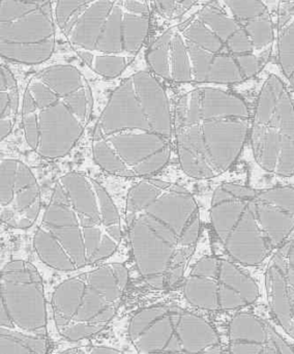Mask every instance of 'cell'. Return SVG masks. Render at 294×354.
Wrapping results in <instances>:
<instances>
[{
    "instance_id": "12",
    "label": "cell",
    "mask_w": 294,
    "mask_h": 354,
    "mask_svg": "<svg viewBox=\"0 0 294 354\" xmlns=\"http://www.w3.org/2000/svg\"><path fill=\"white\" fill-rule=\"evenodd\" d=\"M0 55L22 64L50 59L56 45L52 0H1Z\"/></svg>"
},
{
    "instance_id": "3",
    "label": "cell",
    "mask_w": 294,
    "mask_h": 354,
    "mask_svg": "<svg viewBox=\"0 0 294 354\" xmlns=\"http://www.w3.org/2000/svg\"><path fill=\"white\" fill-rule=\"evenodd\" d=\"M122 239V218L105 187L73 171L56 181L33 247L46 266L73 272L113 255Z\"/></svg>"
},
{
    "instance_id": "6",
    "label": "cell",
    "mask_w": 294,
    "mask_h": 354,
    "mask_svg": "<svg viewBox=\"0 0 294 354\" xmlns=\"http://www.w3.org/2000/svg\"><path fill=\"white\" fill-rule=\"evenodd\" d=\"M210 223L228 258L245 268L270 259L294 231V187L225 183L212 194Z\"/></svg>"
},
{
    "instance_id": "10",
    "label": "cell",
    "mask_w": 294,
    "mask_h": 354,
    "mask_svg": "<svg viewBox=\"0 0 294 354\" xmlns=\"http://www.w3.org/2000/svg\"><path fill=\"white\" fill-rule=\"evenodd\" d=\"M129 336L139 354H223L214 326L178 306L158 305L131 320Z\"/></svg>"
},
{
    "instance_id": "13",
    "label": "cell",
    "mask_w": 294,
    "mask_h": 354,
    "mask_svg": "<svg viewBox=\"0 0 294 354\" xmlns=\"http://www.w3.org/2000/svg\"><path fill=\"white\" fill-rule=\"evenodd\" d=\"M187 303L205 311H243L260 297L259 285L230 258L204 256L183 282Z\"/></svg>"
},
{
    "instance_id": "1",
    "label": "cell",
    "mask_w": 294,
    "mask_h": 354,
    "mask_svg": "<svg viewBox=\"0 0 294 354\" xmlns=\"http://www.w3.org/2000/svg\"><path fill=\"white\" fill-rule=\"evenodd\" d=\"M274 47V15L266 0H210L168 27L147 60L163 80L224 86L258 76Z\"/></svg>"
},
{
    "instance_id": "8",
    "label": "cell",
    "mask_w": 294,
    "mask_h": 354,
    "mask_svg": "<svg viewBox=\"0 0 294 354\" xmlns=\"http://www.w3.org/2000/svg\"><path fill=\"white\" fill-rule=\"evenodd\" d=\"M93 97L84 75L71 64H55L31 77L23 93L25 140L42 158L71 153L91 122Z\"/></svg>"
},
{
    "instance_id": "9",
    "label": "cell",
    "mask_w": 294,
    "mask_h": 354,
    "mask_svg": "<svg viewBox=\"0 0 294 354\" xmlns=\"http://www.w3.org/2000/svg\"><path fill=\"white\" fill-rule=\"evenodd\" d=\"M294 91L270 73L252 106L249 143L256 164L273 176H294Z\"/></svg>"
},
{
    "instance_id": "20",
    "label": "cell",
    "mask_w": 294,
    "mask_h": 354,
    "mask_svg": "<svg viewBox=\"0 0 294 354\" xmlns=\"http://www.w3.org/2000/svg\"><path fill=\"white\" fill-rule=\"evenodd\" d=\"M30 334L1 328L0 354H47L46 339Z\"/></svg>"
},
{
    "instance_id": "7",
    "label": "cell",
    "mask_w": 294,
    "mask_h": 354,
    "mask_svg": "<svg viewBox=\"0 0 294 354\" xmlns=\"http://www.w3.org/2000/svg\"><path fill=\"white\" fill-rule=\"evenodd\" d=\"M54 12L77 55L104 78L120 76L149 33L147 0H57Z\"/></svg>"
},
{
    "instance_id": "18",
    "label": "cell",
    "mask_w": 294,
    "mask_h": 354,
    "mask_svg": "<svg viewBox=\"0 0 294 354\" xmlns=\"http://www.w3.org/2000/svg\"><path fill=\"white\" fill-rule=\"evenodd\" d=\"M274 57L281 76L294 91V0H275Z\"/></svg>"
},
{
    "instance_id": "11",
    "label": "cell",
    "mask_w": 294,
    "mask_h": 354,
    "mask_svg": "<svg viewBox=\"0 0 294 354\" xmlns=\"http://www.w3.org/2000/svg\"><path fill=\"white\" fill-rule=\"evenodd\" d=\"M129 282L122 263H106L60 283L52 295L56 328L76 324L104 326L113 317Z\"/></svg>"
},
{
    "instance_id": "16",
    "label": "cell",
    "mask_w": 294,
    "mask_h": 354,
    "mask_svg": "<svg viewBox=\"0 0 294 354\" xmlns=\"http://www.w3.org/2000/svg\"><path fill=\"white\" fill-rule=\"evenodd\" d=\"M264 282L273 317L294 340V237L270 256Z\"/></svg>"
},
{
    "instance_id": "17",
    "label": "cell",
    "mask_w": 294,
    "mask_h": 354,
    "mask_svg": "<svg viewBox=\"0 0 294 354\" xmlns=\"http://www.w3.org/2000/svg\"><path fill=\"white\" fill-rule=\"evenodd\" d=\"M227 354H294V347L272 322L243 310L229 322Z\"/></svg>"
},
{
    "instance_id": "19",
    "label": "cell",
    "mask_w": 294,
    "mask_h": 354,
    "mask_svg": "<svg viewBox=\"0 0 294 354\" xmlns=\"http://www.w3.org/2000/svg\"><path fill=\"white\" fill-rule=\"evenodd\" d=\"M19 111V91L10 68L0 66V136L1 141L12 132Z\"/></svg>"
},
{
    "instance_id": "15",
    "label": "cell",
    "mask_w": 294,
    "mask_h": 354,
    "mask_svg": "<svg viewBox=\"0 0 294 354\" xmlns=\"http://www.w3.org/2000/svg\"><path fill=\"white\" fill-rule=\"evenodd\" d=\"M42 208L41 189L28 166L15 159L0 163V216L10 228H30Z\"/></svg>"
},
{
    "instance_id": "14",
    "label": "cell",
    "mask_w": 294,
    "mask_h": 354,
    "mask_svg": "<svg viewBox=\"0 0 294 354\" xmlns=\"http://www.w3.org/2000/svg\"><path fill=\"white\" fill-rule=\"evenodd\" d=\"M0 307L8 312L14 330L33 334L46 328L47 308L43 280L30 262L12 260L2 268Z\"/></svg>"
},
{
    "instance_id": "21",
    "label": "cell",
    "mask_w": 294,
    "mask_h": 354,
    "mask_svg": "<svg viewBox=\"0 0 294 354\" xmlns=\"http://www.w3.org/2000/svg\"><path fill=\"white\" fill-rule=\"evenodd\" d=\"M199 0H154L156 10L167 19H176L187 14Z\"/></svg>"
},
{
    "instance_id": "5",
    "label": "cell",
    "mask_w": 294,
    "mask_h": 354,
    "mask_svg": "<svg viewBox=\"0 0 294 354\" xmlns=\"http://www.w3.org/2000/svg\"><path fill=\"white\" fill-rule=\"evenodd\" d=\"M251 114L245 97L222 86L201 85L183 93L173 110L183 171L212 179L230 169L249 142Z\"/></svg>"
},
{
    "instance_id": "22",
    "label": "cell",
    "mask_w": 294,
    "mask_h": 354,
    "mask_svg": "<svg viewBox=\"0 0 294 354\" xmlns=\"http://www.w3.org/2000/svg\"><path fill=\"white\" fill-rule=\"evenodd\" d=\"M80 349H70V351H64L60 354H78Z\"/></svg>"
},
{
    "instance_id": "4",
    "label": "cell",
    "mask_w": 294,
    "mask_h": 354,
    "mask_svg": "<svg viewBox=\"0 0 294 354\" xmlns=\"http://www.w3.org/2000/svg\"><path fill=\"white\" fill-rule=\"evenodd\" d=\"M126 221L141 276L156 289L178 284L201 231L199 206L191 192L177 183L143 178L127 196Z\"/></svg>"
},
{
    "instance_id": "2",
    "label": "cell",
    "mask_w": 294,
    "mask_h": 354,
    "mask_svg": "<svg viewBox=\"0 0 294 354\" xmlns=\"http://www.w3.org/2000/svg\"><path fill=\"white\" fill-rule=\"evenodd\" d=\"M173 111L166 89L152 72L135 73L114 89L93 135V157L108 174L154 176L172 153Z\"/></svg>"
}]
</instances>
